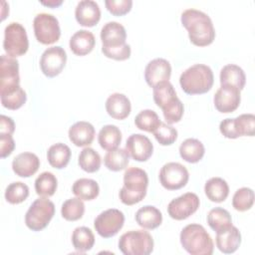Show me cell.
Returning <instances> with one entry per match:
<instances>
[{
    "label": "cell",
    "instance_id": "7bdbcfd3",
    "mask_svg": "<svg viewBox=\"0 0 255 255\" xmlns=\"http://www.w3.org/2000/svg\"><path fill=\"white\" fill-rule=\"evenodd\" d=\"M152 133L155 139L161 145H170L177 138L176 128L166 123H160L158 128L153 130Z\"/></svg>",
    "mask_w": 255,
    "mask_h": 255
},
{
    "label": "cell",
    "instance_id": "7402d4cb",
    "mask_svg": "<svg viewBox=\"0 0 255 255\" xmlns=\"http://www.w3.org/2000/svg\"><path fill=\"white\" fill-rule=\"evenodd\" d=\"M217 248L224 254L234 253L241 243V233L237 227H230L216 232L215 238Z\"/></svg>",
    "mask_w": 255,
    "mask_h": 255
},
{
    "label": "cell",
    "instance_id": "7a4b0ae2",
    "mask_svg": "<svg viewBox=\"0 0 255 255\" xmlns=\"http://www.w3.org/2000/svg\"><path fill=\"white\" fill-rule=\"evenodd\" d=\"M153 101L162 110L166 124L171 125L181 120L184 112L183 104L177 98L176 92L169 81L161 82L153 87Z\"/></svg>",
    "mask_w": 255,
    "mask_h": 255
},
{
    "label": "cell",
    "instance_id": "d6986e66",
    "mask_svg": "<svg viewBox=\"0 0 255 255\" xmlns=\"http://www.w3.org/2000/svg\"><path fill=\"white\" fill-rule=\"evenodd\" d=\"M77 22L85 27H93L101 19V9L99 4L93 0L80 1L75 9Z\"/></svg>",
    "mask_w": 255,
    "mask_h": 255
},
{
    "label": "cell",
    "instance_id": "1f68e13d",
    "mask_svg": "<svg viewBox=\"0 0 255 255\" xmlns=\"http://www.w3.org/2000/svg\"><path fill=\"white\" fill-rule=\"evenodd\" d=\"M73 193L82 200H93L100 193L98 182L91 178H79L72 186Z\"/></svg>",
    "mask_w": 255,
    "mask_h": 255
},
{
    "label": "cell",
    "instance_id": "d4e9b609",
    "mask_svg": "<svg viewBox=\"0 0 255 255\" xmlns=\"http://www.w3.org/2000/svg\"><path fill=\"white\" fill-rule=\"evenodd\" d=\"M96 44V39L91 31L82 29L75 32L70 38L69 46L71 51L77 56H85L92 52Z\"/></svg>",
    "mask_w": 255,
    "mask_h": 255
},
{
    "label": "cell",
    "instance_id": "e575fe53",
    "mask_svg": "<svg viewBox=\"0 0 255 255\" xmlns=\"http://www.w3.org/2000/svg\"><path fill=\"white\" fill-rule=\"evenodd\" d=\"M207 223L212 230L218 232L230 227L232 225V219L230 213L226 209L215 207L208 212Z\"/></svg>",
    "mask_w": 255,
    "mask_h": 255
},
{
    "label": "cell",
    "instance_id": "8992f818",
    "mask_svg": "<svg viewBox=\"0 0 255 255\" xmlns=\"http://www.w3.org/2000/svg\"><path fill=\"white\" fill-rule=\"evenodd\" d=\"M119 249L125 255H148L153 250V239L145 230H130L120 237Z\"/></svg>",
    "mask_w": 255,
    "mask_h": 255
},
{
    "label": "cell",
    "instance_id": "7c38bea8",
    "mask_svg": "<svg viewBox=\"0 0 255 255\" xmlns=\"http://www.w3.org/2000/svg\"><path fill=\"white\" fill-rule=\"evenodd\" d=\"M159 182L167 190H177L186 185L189 179L187 168L179 162H167L159 171Z\"/></svg>",
    "mask_w": 255,
    "mask_h": 255
},
{
    "label": "cell",
    "instance_id": "b9f144b4",
    "mask_svg": "<svg viewBox=\"0 0 255 255\" xmlns=\"http://www.w3.org/2000/svg\"><path fill=\"white\" fill-rule=\"evenodd\" d=\"M26 92L21 87L11 93L1 95V104L8 110H18L26 103Z\"/></svg>",
    "mask_w": 255,
    "mask_h": 255
},
{
    "label": "cell",
    "instance_id": "6da1fadb",
    "mask_svg": "<svg viewBox=\"0 0 255 255\" xmlns=\"http://www.w3.org/2000/svg\"><path fill=\"white\" fill-rule=\"evenodd\" d=\"M180 20L188 32L190 42L195 46H208L214 41V26L206 13L193 8L186 9L181 13Z\"/></svg>",
    "mask_w": 255,
    "mask_h": 255
},
{
    "label": "cell",
    "instance_id": "f1b7e54d",
    "mask_svg": "<svg viewBox=\"0 0 255 255\" xmlns=\"http://www.w3.org/2000/svg\"><path fill=\"white\" fill-rule=\"evenodd\" d=\"M204 192L212 202H222L229 194L228 183L221 177H211L205 182Z\"/></svg>",
    "mask_w": 255,
    "mask_h": 255
},
{
    "label": "cell",
    "instance_id": "2e32d148",
    "mask_svg": "<svg viewBox=\"0 0 255 255\" xmlns=\"http://www.w3.org/2000/svg\"><path fill=\"white\" fill-rule=\"evenodd\" d=\"M240 90L232 86L221 85L216 91L213 102L216 110L223 114L234 112L240 105Z\"/></svg>",
    "mask_w": 255,
    "mask_h": 255
},
{
    "label": "cell",
    "instance_id": "ee69618b",
    "mask_svg": "<svg viewBox=\"0 0 255 255\" xmlns=\"http://www.w3.org/2000/svg\"><path fill=\"white\" fill-rule=\"evenodd\" d=\"M107 9L116 16H123L130 11L132 6L131 0H106Z\"/></svg>",
    "mask_w": 255,
    "mask_h": 255
},
{
    "label": "cell",
    "instance_id": "7dc6e473",
    "mask_svg": "<svg viewBox=\"0 0 255 255\" xmlns=\"http://www.w3.org/2000/svg\"><path fill=\"white\" fill-rule=\"evenodd\" d=\"M15 130V124L10 117L0 116V134H12Z\"/></svg>",
    "mask_w": 255,
    "mask_h": 255
},
{
    "label": "cell",
    "instance_id": "f35d334b",
    "mask_svg": "<svg viewBox=\"0 0 255 255\" xmlns=\"http://www.w3.org/2000/svg\"><path fill=\"white\" fill-rule=\"evenodd\" d=\"M160 123L157 114L152 110H142L134 118V125L136 128L148 132H153Z\"/></svg>",
    "mask_w": 255,
    "mask_h": 255
},
{
    "label": "cell",
    "instance_id": "ba28073f",
    "mask_svg": "<svg viewBox=\"0 0 255 255\" xmlns=\"http://www.w3.org/2000/svg\"><path fill=\"white\" fill-rule=\"evenodd\" d=\"M29 48L26 29L18 22L9 23L4 30L3 49L8 56L16 58L24 55Z\"/></svg>",
    "mask_w": 255,
    "mask_h": 255
},
{
    "label": "cell",
    "instance_id": "e0dca14e",
    "mask_svg": "<svg viewBox=\"0 0 255 255\" xmlns=\"http://www.w3.org/2000/svg\"><path fill=\"white\" fill-rule=\"evenodd\" d=\"M126 148L129 156L136 161H146L153 152L152 142L141 133L130 134L127 139Z\"/></svg>",
    "mask_w": 255,
    "mask_h": 255
},
{
    "label": "cell",
    "instance_id": "8fae6325",
    "mask_svg": "<svg viewBox=\"0 0 255 255\" xmlns=\"http://www.w3.org/2000/svg\"><path fill=\"white\" fill-rule=\"evenodd\" d=\"M125 223L124 213L116 208H110L101 212L94 221L98 234L103 238H111L118 234Z\"/></svg>",
    "mask_w": 255,
    "mask_h": 255
},
{
    "label": "cell",
    "instance_id": "60d3db41",
    "mask_svg": "<svg viewBox=\"0 0 255 255\" xmlns=\"http://www.w3.org/2000/svg\"><path fill=\"white\" fill-rule=\"evenodd\" d=\"M254 203V191L249 187L237 189L232 197V206L237 211L249 210Z\"/></svg>",
    "mask_w": 255,
    "mask_h": 255
},
{
    "label": "cell",
    "instance_id": "ac0fdd59",
    "mask_svg": "<svg viewBox=\"0 0 255 255\" xmlns=\"http://www.w3.org/2000/svg\"><path fill=\"white\" fill-rule=\"evenodd\" d=\"M171 76V66L163 58H156L148 62L144 69V79L146 84L153 88L161 82L168 81Z\"/></svg>",
    "mask_w": 255,
    "mask_h": 255
},
{
    "label": "cell",
    "instance_id": "836d02e7",
    "mask_svg": "<svg viewBox=\"0 0 255 255\" xmlns=\"http://www.w3.org/2000/svg\"><path fill=\"white\" fill-rule=\"evenodd\" d=\"M105 165L112 171H120L125 169L129 162V154L125 148H115L108 150L104 157Z\"/></svg>",
    "mask_w": 255,
    "mask_h": 255
},
{
    "label": "cell",
    "instance_id": "ffe728a7",
    "mask_svg": "<svg viewBox=\"0 0 255 255\" xmlns=\"http://www.w3.org/2000/svg\"><path fill=\"white\" fill-rule=\"evenodd\" d=\"M102 47L115 48L126 44L127 32L125 27L116 21L106 23L101 30Z\"/></svg>",
    "mask_w": 255,
    "mask_h": 255
},
{
    "label": "cell",
    "instance_id": "9c48e42d",
    "mask_svg": "<svg viewBox=\"0 0 255 255\" xmlns=\"http://www.w3.org/2000/svg\"><path fill=\"white\" fill-rule=\"evenodd\" d=\"M34 34L38 42L44 45H51L57 42L61 36V29L58 19L50 13H39L33 21Z\"/></svg>",
    "mask_w": 255,
    "mask_h": 255
},
{
    "label": "cell",
    "instance_id": "c3c4849f",
    "mask_svg": "<svg viewBox=\"0 0 255 255\" xmlns=\"http://www.w3.org/2000/svg\"><path fill=\"white\" fill-rule=\"evenodd\" d=\"M63 1L62 0H50V1H41V4L45 5V6H48V7H52V8H55V7H58L60 5H62Z\"/></svg>",
    "mask_w": 255,
    "mask_h": 255
},
{
    "label": "cell",
    "instance_id": "f6af8a7d",
    "mask_svg": "<svg viewBox=\"0 0 255 255\" xmlns=\"http://www.w3.org/2000/svg\"><path fill=\"white\" fill-rule=\"evenodd\" d=\"M103 54L110 59H114L117 61H125L130 57V46L128 44H125L120 47L115 48H104L102 47Z\"/></svg>",
    "mask_w": 255,
    "mask_h": 255
},
{
    "label": "cell",
    "instance_id": "d6a6232c",
    "mask_svg": "<svg viewBox=\"0 0 255 255\" xmlns=\"http://www.w3.org/2000/svg\"><path fill=\"white\" fill-rule=\"evenodd\" d=\"M72 243L74 248L79 252L85 253L91 250L95 244V236L93 231L86 226L75 228L72 234Z\"/></svg>",
    "mask_w": 255,
    "mask_h": 255
},
{
    "label": "cell",
    "instance_id": "f546056e",
    "mask_svg": "<svg viewBox=\"0 0 255 255\" xmlns=\"http://www.w3.org/2000/svg\"><path fill=\"white\" fill-rule=\"evenodd\" d=\"M47 158L51 166L57 169H62L66 167L70 161L71 149L67 144L57 142L48 148Z\"/></svg>",
    "mask_w": 255,
    "mask_h": 255
},
{
    "label": "cell",
    "instance_id": "83f0119b",
    "mask_svg": "<svg viewBox=\"0 0 255 255\" xmlns=\"http://www.w3.org/2000/svg\"><path fill=\"white\" fill-rule=\"evenodd\" d=\"M204 153V145L197 138H186L179 146V154L181 158L190 163H195L201 160Z\"/></svg>",
    "mask_w": 255,
    "mask_h": 255
},
{
    "label": "cell",
    "instance_id": "d590c367",
    "mask_svg": "<svg viewBox=\"0 0 255 255\" xmlns=\"http://www.w3.org/2000/svg\"><path fill=\"white\" fill-rule=\"evenodd\" d=\"M57 186V177L50 171L42 172L35 180L36 193L42 197H50L54 195Z\"/></svg>",
    "mask_w": 255,
    "mask_h": 255
},
{
    "label": "cell",
    "instance_id": "74e56055",
    "mask_svg": "<svg viewBox=\"0 0 255 255\" xmlns=\"http://www.w3.org/2000/svg\"><path fill=\"white\" fill-rule=\"evenodd\" d=\"M85 213V204L79 197L69 198L62 204L61 214L68 221H76L83 217Z\"/></svg>",
    "mask_w": 255,
    "mask_h": 255
},
{
    "label": "cell",
    "instance_id": "4fadbf2b",
    "mask_svg": "<svg viewBox=\"0 0 255 255\" xmlns=\"http://www.w3.org/2000/svg\"><path fill=\"white\" fill-rule=\"evenodd\" d=\"M19 62L8 55H1L0 96L11 93L20 87Z\"/></svg>",
    "mask_w": 255,
    "mask_h": 255
},
{
    "label": "cell",
    "instance_id": "30bf717a",
    "mask_svg": "<svg viewBox=\"0 0 255 255\" xmlns=\"http://www.w3.org/2000/svg\"><path fill=\"white\" fill-rule=\"evenodd\" d=\"M220 132L227 138L253 136L255 133V116L242 114L234 119H225L219 124Z\"/></svg>",
    "mask_w": 255,
    "mask_h": 255
},
{
    "label": "cell",
    "instance_id": "8d00e7d4",
    "mask_svg": "<svg viewBox=\"0 0 255 255\" xmlns=\"http://www.w3.org/2000/svg\"><path fill=\"white\" fill-rule=\"evenodd\" d=\"M78 163L84 171L93 173L100 169L102 159L100 154L94 148L87 146L80 152Z\"/></svg>",
    "mask_w": 255,
    "mask_h": 255
},
{
    "label": "cell",
    "instance_id": "44dd1931",
    "mask_svg": "<svg viewBox=\"0 0 255 255\" xmlns=\"http://www.w3.org/2000/svg\"><path fill=\"white\" fill-rule=\"evenodd\" d=\"M40 167L39 157L32 152H22L16 155L12 161L13 171L21 177L34 175Z\"/></svg>",
    "mask_w": 255,
    "mask_h": 255
},
{
    "label": "cell",
    "instance_id": "ab89813d",
    "mask_svg": "<svg viewBox=\"0 0 255 255\" xmlns=\"http://www.w3.org/2000/svg\"><path fill=\"white\" fill-rule=\"evenodd\" d=\"M29 196V187L21 181L10 183L5 190V199L11 204H19Z\"/></svg>",
    "mask_w": 255,
    "mask_h": 255
},
{
    "label": "cell",
    "instance_id": "5bb4252c",
    "mask_svg": "<svg viewBox=\"0 0 255 255\" xmlns=\"http://www.w3.org/2000/svg\"><path fill=\"white\" fill-rule=\"evenodd\" d=\"M67 62L66 51L61 46H53L46 49L40 59V68L48 78L58 76Z\"/></svg>",
    "mask_w": 255,
    "mask_h": 255
},
{
    "label": "cell",
    "instance_id": "5b68a950",
    "mask_svg": "<svg viewBox=\"0 0 255 255\" xmlns=\"http://www.w3.org/2000/svg\"><path fill=\"white\" fill-rule=\"evenodd\" d=\"M179 239L183 249L191 255H211L213 253V240L200 224L191 223L183 227Z\"/></svg>",
    "mask_w": 255,
    "mask_h": 255
},
{
    "label": "cell",
    "instance_id": "52a82bcc",
    "mask_svg": "<svg viewBox=\"0 0 255 255\" xmlns=\"http://www.w3.org/2000/svg\"><path fill=\"white\" fill-rule=\"evenodd\" d=\"M55 214V205L48 197L36 199L25 214V224L32 231H41L47 227Z\"/></svg>",
    "mask_w": 255,
    "mask_h": 255
},
{
    "label": "cell",
    "instance_id": "3957f363",
    "mask_svg": "<svg viewBox=\"0 0 255 255\" xmlns=\"http://www.w3.org/2000/svg\"><path fill=\"white\" fill-rule=\"evenodd\" d=\"M148 185L147 173L135 166H130L124 173V186L120 190L121 201L126 205L140 202L146 195Z\"/></svg>",
    "mask_w": 255,
    "mask_h": 255
},
{
    "label": "cell",
    "instance_id": "484cf974",
    "mask_svg": "<svg viewBox=\"0 0 255 255\" xmlns=\"http://www.w3.org/2000/svg\"><path fill=\"white\" fill-rule=\"evenodd\" d=\"M135 221L144 229H155L162 222V214L155 206L144 205L136 211Z\"/></svg>",
    "mask_w": 255,
    "mask_h": 255
},
{
    "label": "cell",
    "instance_id": "4316f807",
    "mask_svg": "<svg viewBox=\"0 0 255 255\" xmlns=\"http://www.w3.org/2000/svg\"><path fill=\"white\" fill-rule=\"evenodd\" d=\"M220 84L232 86L238 90H242L246 83V76L242 68L234 64L225 65L220 71Z\"/></svg>",
    "mask_w": 255,
    "mask_h": 255
},
{
    "label": "cell",
    "instance_id": "603a6c76",
    "mask_svg": "<svg viewBox=\"0 0 255 255\" xmlns=\"http://www.w3.org/2000/svg\"><path fill=\"white\" fill-rule=\"evenodd\" d=\"M108 114L116 120H125L130 114L131 105L128 98L121 93H114L106 101Z\"/></svg>",
    "mask_w": 255,
    "mask_h": 255
},
{
    "label": "cell",
    "instance_id": "cb8c5ba5",
    "mask_svg": "<svg viewBox=\"0 0 255 255\" xmlns=\"http://www.w3.org/2000/svg\"><path fill=\"white\" fill-rule=\"evenodd\" d=\"M95 128L92 124L80 121L69 128V138L77 146H88L95 138Z\"/></svg>",
    "mask_w": 255,
    "mask_h": 255
},
{
    "label": "cell",
    "instance_id": "4dcf8cb0",
    "mask_svg": "<svg viewBox=\"0 0 255 255\" xmlns=\"http://www.w3.org/2000/svg\"><path fill=\"white\" fill-rule=\"evenodd\" d=\"M98 141L106 150L115 149L122 141V131L115 125H106L99 131Z\"/></svg>",
    "mask_w": 255,
    "mask_h": 255
},
{
    "label": "cell",
    "instance_id": "bcb514c9",
    "mask_svg": "<svg viewBox=\"0 0 255 255\" xmlns=\"http://www.w3.org/2000/svg\"><path fill=\"white\" fill-rule=\"evenodd\" d=\"M15 148V141L12 134H0V155L2 158L7 157Z\"/></svg>",
    "mask_w": 255,
    "mask_h": 255
},
{
    "label": "cell",
    "instance_id": "9a60e30c",
    "mask_svg": "<svg viewBox=\"0 0 255 255\" xmlns=\"http://www.w3.org/2000/svg\"><path fill=\"white\" fill-rule=\"evenodd\" d=\"M199 204V197L195 193L186 192L168 203L167 212L172 219L183 220L196 212Z\"/></svg>",
    "mask_w": 255,
    "mask_h": 255
},
{
    "label": "cell",
    "instance_id": "277c9868",
    "mask_svg": "<svg viewBox=\"0 0 255 255\" xmlns=\"http://www.w3.org/2000/svg\"><path fill=\"white\" fill-rule=\"evenodd\" d=\"M214 76L211 68L203 64H195L187 68L179 77L181 89L187 95L207 93L213 86Z\"/></svg>",
    "mask_w": 255,
    "mask_h": 255
}]
</instances>
